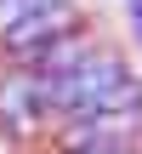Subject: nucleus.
<instances>
[{
  "label": "nucleus",
  "instance_id": "5",
  "mask_svg": "<svg viewBox=\"0 0 142 154\" xmlns=\"http://www.w3.org/2000/svg\"><path fill=\"white\" fill-rule=\"evenodd\" d=\"M125 11H131V40H137V51H142V0H125Z\"/></svg>",
  "mask_w": 142,
  "mask_h": 154
},
{
  "label": "nucleus",
  "instance_id": "2",
  "mask_svg": "<svg viewBox=\"0 0 142 154\" xmlns=\"http://www.w3.org/2000/svg\"><path fill=\"white\" fill-rule=\"evenodd\" d=\"M46 126H51L46 80H40L34 69H23V63H6V69H0V131H6L17 149H28Z\"/></svg>",
  "mask_w": 142,
  "mask_h": 154
},
{
  "label": "nucleus",
  "instance_id": "6",
  "mask_svg": "<svg viewBox=\"0 0 142 154\" xmlns=\"http://www.w3.org/2000/svg\"><path fill=\"white\" fill-rule=\"evenodd\" d=\"M85 154H137V143H97V149H85Z\"/></svg>",
  "mask_w": 142,
  "mask_h": 154
},
{
  "label": "nucleus",
  "instance_id": "1",
  "mask_svg": "<svg viewBox=\"0 0 142 154\" xmlns=\"http://www.w3.org/2000/svg\"><path fill=\"white\" fill-rule=\"evenodd\" d=\"M131 74V63H125V51L120 46H97L80 69H68V74H57V80H46V97H51V120H68V114H85L91 103H102L120 80Z\"/></svg>",
  "mask_w": 142,
  "mask_h": 154
},
{
  "label": "nucleus",
  "instance_id": "4",
  "mask_svg": "<svg viewBox=\"0 0 142 154\" xmlns=\"http://www.w3.org/2000/svg\"><path fill=\"white\" fill-rule=\"evenodd\" d=\"M91 51H97V29H91V23L80 17L74 29H63L57 40H46V46H40V51H34V57L23 63V69H34L40 80H57V74H68V69H80V63H85Z\"/></svg>",
  "mask_w": 142,
  "mask_h": 154
},
{
  "label": "nucleus",
  "instance_id": "3",
  "mask_svg": "<svg viewBox=\"0 0 142 154\" xmlns=\"http://www.w3.org/2000/svg\"><path fill=\"white\" fill-rule=\"evenodd\" d=\"M80 23V0H57V6H40V11H28V17H17V23H6L0 29V51H6V63H28L46 40H57L63 29H74Z\"/></svg>",
  "mask_w": 142,
  "mask_h": 154
}]
</instances>
